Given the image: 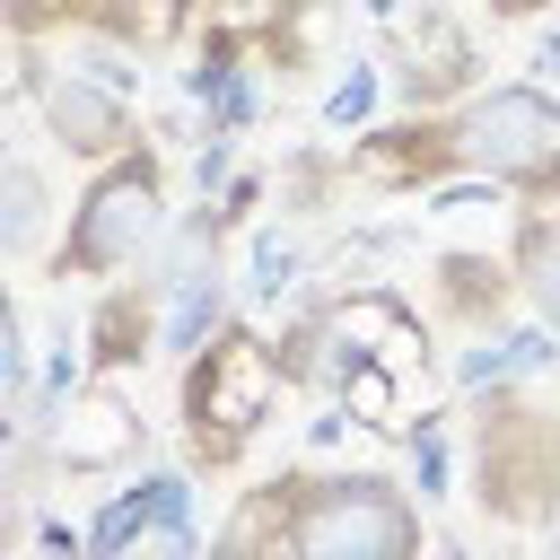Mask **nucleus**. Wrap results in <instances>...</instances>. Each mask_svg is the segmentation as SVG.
Wrapping results in <instances>:
<instances>
[{
  "mask_svg": "<svg viewBox=\"0 0 560 560\" xmlns=\"http://www.w3.org/2000/svg\"><path fill=\"white\" fill-rule=\"evenodd\" d=\"M140 446H149V420L114 376L70 385L61 402H18V420H9V455L44 464V472H114Z\"/></svg>",
  "mask_w": 560,
  "mask_h": 560,
  "instance_id": "obj_5",
  "label": "nucleus"
},
{
  "mask_svg": "<svg viewBox=\"0 0 560 560\" xmlns=\"http://www.w3.org/2000/svg\"><path fill=\"white\" fill-rule=\"evenodd\" d=\"M298 289H306V236L254 228V245H245V306H289Z\"/></svg>",
  "mask_w": 560,
  "mask_h": 560,
  "instance_id": "obj_13",
  "label": "nucleus"
},
{
  "mask_svg": "<svg viewBox=\"0 0 560 560\" xmlns=\"http://www.w3.org/2000/svg\"><path fill=\"white\" fill-rule=\"evenodd\" d=\"M18 105H35L44 140H52L61 158H79V166H105V158L140 149V105H131L122 88L70 70V61H44L35 35H18Z\"/></svg>",
  "mask_w": 560,
  "mask_h": 560,
  "instance_id": "obj_6",
  "label": "nucleus"
},
{
  "mask_svg": "<svg viewBox=\"0 0 560 560\" xmlns=\"http://www.w3.org/2000/svg\"><path fill=\"white\" fill-rule=\"evenodd\" d=\"M79 341H88V368L96 376H122V368H149L158 359V289L140 280H105L96 289V306H88V324H79Z\"/></svg>",
  "mask_w": 560,
  "mask_h": 560,
  "instance_id": "obj_7",
  "label": "nucleus"
},
{
  "mask_svg": "<svg viewBox=\"0 0 560 560\" xmlns=\"http://www.w3.org/2000/svg\"><path fill=\"white\" fill-rule=\"evenodd\" d=\"M508 280H516V262H508V254H438L429 298H438V315H446V324L481 332V324H499V315H508Z\"/></svg>",
  "mask_w": 560,
  "mask_h": 560,
  "instance_id": "obj_10",
  "label": "nucleus"
},
{
  "mask_svg": "<svg viewBox=\"0 0 560 560\" xmlns=\"http://www.w3.org/2000/svg\"><path fill=\"white\" fill-rule=\"evenodd\" d=\"M88 18V0H9V35H52V26H79Z\"/></svg>",
  "mask_w": 560,
  "mask_h": 560,
  "instance_id": "obj_17",
  "label": "nucleus"
},
{
  "mask_svg": "<svg viewBox=\"0 0 560 560\" xmlns=\"http://www.w3.org/2000/svg\"><path fill=\"white\" fill-rule=\"evenodd\" d=\"M359 9H368L376 26H394V18H402V0H359Z\"/></svg>",
  "mask_w": 560,
  "mask_h": 560,
  "instance_id": "obj_19",
  "label": "nucleus"
},
{
  "mask_svg": "<svg viewBox=\"0 0 560 560\" xmlns=\"http://www.w3.org/2000/svg\"><path fill=\"white\" fill-rule=\"evenodd\" d=\"M402 481H411V499H420V508L455 499V438H446V411L402 420Z\"/></svg>",
  "mask_w": 560,
  "mask_h": 560,
  "instance_id": "obj_14",
  "label": "nucleus"
},
{
  "mask_svg": "<svg viewBox=\"0 0 560 560\" xmlns=\"http://www.w3.org/2000/svg\"><path fill=\"white\" fill-rule=\"evenodd\" d=\"M166 228H175V219H166V166H158V149L140 140V149L88 166V184H79V201H70L52 254H44V280H61V289H70V280H114V271L149 262Z\"/></svg>",
  "mask_w": 560,
  "mask_h": 560,
  "instance_id": "obj_2",
  "label": "nucleus"
},
{
  "mask_svg": "<svg viewBox=\"0 0 560 560\" xmlns=\"http://www.w3.org/2000/svg\"><path fill=\"white\" fill-rule=\"evenodd\" d=\"M228 324H236L228 271H219V262H210V271H184V280L158 298V359H192V350H210Z\"/></svg>",
  "mask_w": 560,
  "mask_h": 560,
  "instance_id": "obj_9",
  "label": "nucleus"
},
{
  "mask_svg": "<svg viewBox=\"0 0 560 560\" xmlns=\"http://www.w3.org/2000/svg\"><path fill=\"white\" fill-rule=\"evenodd\" d=\"M236 140H245V131H219V122L201 131V149H192V192H201V201H219V192L236 184Z\"/></svg>",
  "mask_w": 560,
  "mask_h": 560,
  "instance_id": "obj_16",
  "label": "nucleus"
},
{
  "mask_svg": "<svg viewBox=\"0 0 560 560\" xmlns=\"http://www.w3.org/2000/svg\"><path fill=\"white\" fill-rule=\"evenodd\" d=\"M376 105H385V70H376V61H350V70L324 88V131H368Z\"/></svg>",
  "mask_w": 560,
  "mask_h": 560,
  "instance_id": "obj_15",
  "label": "nucleus"
},
{
  "mask_svg": "<svg viewBox=\"0 0 560 560\" xmlns=\"http://www.w3.org/2000/svg\"><path fill=\"white\" fill-rule=\"evenodd\" d=\"M534 70H542V79H560V26H542V35H534Z\"/></svg>",
  "mask_w": 560,
  "mask_h": 560,
  "instance_id": "obj_18",
  "label": "nucleus"
},
{
  "mask_svg": "<svg viewBox=\"0 0 560 560\" xmlns=\"http://www.w3.org/2000/svg\"><path fill=\"white\" fill-rule=\"evenodd\" d=\"M551 368H560V332L551 324H481L455 350V385L464 394H490V385H516V376H551Z\"/></svg>",
  "mask_w": 560,
  "mask_h": 560,
  "instance_id": "obj_8",
  "label": "nucleus"
},
{
  "mask_svg": "<svg viewBox=\"0 0 560 560\" xmlns=\"http://www.w3.org/2000/svg\"><path fill=\"white\" fill-rule=\"evenodd\" d=\"M289 394V368H280V341H262L254 324H228L210 350L184 359V455L192 472H236L245 446L271 429Z\"/></svg>",
  "mask_w": 560,
  "mask_h": 560,
  "instance_id": "obj_3",
  "label": "nucleus"
},
{
  "mask_svg": "<svg viewBox=\"0 0 560 560\" xmlns=\"http://www.w3.org/2000/svg\"><path fill=\"white\" fill-rule=\"evenodd\" d=\"M472 481L508 525H542L560 508V394H542V376L472 394Z\"/></svg>",
  "mask_w": 560,
  "mask_h": 560,
  "instance_id": "obj_4",
  "label": "nucleus"
},
{
  "mask_svg": "<svg viewBox=\"0 0 560 560\" xmlns=\"http://www.w3.org/2000/svg\"><path fill=\"white\" fill-rule=\"evenodd\" d=\"M219 551H298V560H411L429 542V508L394 472H315L289 464L262 490L236 499V516L210 534Z\"/></svg>",
  "mask_w": 560,
  "mask_h": 560,
  "instance_id": "obj_1",
  "label": "nucleus"
},
{
  "mask_svg": "<svg viewBox=\"0 0 560 560\" xmlns=\"http://www.w3.org/2000/svg\"><path fill=\"white\" fill-rule=\"evenodd\" d=\"M52 219H70V210L52 201V175L18 149V158L0 166V245L26 262V254H44V228H52Z\"/></svg>",
  "mask_w": 560,
  "mask_h": 560,
  "instance_id": "obj_11",
  "label": "nucleus"
},
{
  "mask_svg": "<svg viewBox=\"0 0 560 560\" xmlns=\"http://www.w3.org/2000/svg\"><path fill=\"white\" fill-rule=\"evenodd\" d=\"M508 262H516V289H525V306L560 332V219L534 201V210H516V245H508Z\"/></svg>",
  "mask_w": 560,
  "mask_h": 560,
  "instance_id": "obj_12",
  "label": "nucleus"
}]
</instances>
